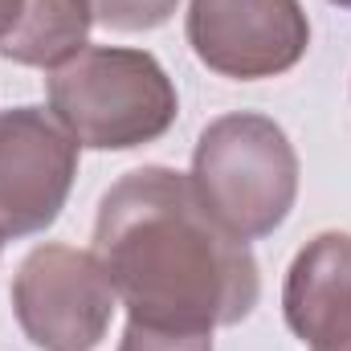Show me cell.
I'll list each match as a JSON object with an SVG mask.
<instances>
[{
    "instance_id": "obj_1",
    "label": "cell",
    "mask_w": 351,
    "mask_h": 351,
    "mask_svg": "<svg viewBox=\"0 0 351 351\" xmlns=\"http://www.w3.org/2000/svg\"><path fill=\"white\" fill-rule=\"evenodd\" d=\"M94 258L135 323L164 331H217L254 315L262 278L176 168H135L110 184L94 221Z\"/></svg>"
},
{
    "instance_id": "obj_2",
    "label": "cell",
    "mask_w": 351,
    "mask_h": 351,
    "mask_svg": "<svg viewBox=\"0 0 351 351\" xmlns=\"http://www.w3.org/2000/svg\"><path fill=\"white\" fill-rule=\"evenodd\" d=\"M49 114L90 152H131L168 135L180 98L168 70L147 49L86 45L49 70Z\"/></svg>"
},
{
    "instance_id": "obj_3",
    "label": "cell",
    "mask_w": 351,
    "mask_h": 351,
    "mask_svg": "<svg viewBox=\"0 0 351 351\" xmlns=\"http://www.w3.org/2000/svg\"><path fill=\"white\" fill-rule=\"evenodd\" d=\"M192 188L233 237H269L290 217L298 196L294 143L265 114H221L196 139Z\"/></svg>"
},
{
    "instance_id": "obj_4",
    "label": "cell",
    "mask_w": 351,
    "mask_h": 351,
    "mask_svg": "<svg viewBox=\"0 0 351 351\" xmlns=\"http://www.w3.org/2000/svg\"><path fill=\"white\" fill-rule=\"evenodd\" d=\"M119 294L94 250L37 245L12 278V315L41 351H94L114 319Z\"/></svg>"
},
{
    "instance_id": "obj_5",
    "label": "cell",
    "mask_w": 351,
    "mask_h": 351,
    "mask_svg": "<svg viewBox=\"0 0 351 351\" xmlns=\"http://www.w3.org/2000/svg\"><path fill=\"white\" fill-rule=\"evenodd\" d=\"M188 45L213 74L258 82L306 58L311 21L298 0H188Z\"/></svg>"
},
{
    "instance_id": "obj_6",
    "label": "cell",
    "mask_w": 351,
    "mask_h": 351,
    "mask_svg": "<svg viewBox=\"0 0 351 351\" xmlns=\"http://www.w3.org/2000/svg\"><path fill=\"white\" fill-rule=\"evenodd\" d=\"M78 143L41 106L0 110V241L49 229L74 188Z\"/></svg>"
},
{
    "instance_id": "obj_7",
    "label": "cell",
    "mask_w": 351,
    "mask_h": 351,
    "mask_svg": "<svg viewBox=\"0 0 351 351\" xmlns=\"http://www.w3.org/2000/svg\"><path fill=\"white\" fill-rule=\"evenodd\" d=\"M351 302V233H319L311 237L298 258L290 262L286 274V290H282V311H286V327L311 343L319 335V327L339 315Z\"/></svg>"
},
{
    "instance_id": "obj_8",
    "label": "cell",
    "mask_w": 351,
    "mask_h": 351,
    "mask_svg": "<svg viewBox=\"0 0 351 351\" xmlns=\"http://www.w3.org/2000/svg\"><path fill=\"white\" fill-rule=\"evenodd\" d=\"M90 29H94L90 0H25V12L12 37L0 45V58H12L16 66L58 70L90 45Z\"/></svg>"
},
{
    "instance_id": "obj_9",
    "label": "cell",
    "mask_w": 351,
    "mask_h": 351,
    "mask_svg": "<svg viewBox=\"0 0 351 351\" xmlns=\"http://www.w3.org/2000/svg\"><path fill=\"white\" fill-rule=\"evenodd\" d=\"M90 8H94V25H102V29L147 33L172 16L180 0H90Z\"/></svg>"
},
{
    "instance_id": "obj_10",
    "label": "cell",
    "mask_w": 351,
    "mask_h": 351,
    "mask_svg": "<svg viewBox=\"0 0 351 351\" xmlns=\"http://www.w3.org/2000/svg\"><path fill=\"white\" fill-rule=\"evenodd\" d=\"M119 351H213V335L208 331H164V327L127 319Z\"/></svg>"
},
{
    "instance_id": "obj_11",
    "label": "cell",
    "mask_w": 351,
    "mask_h": 351,
    "mask_svg": "<svg viewBox=\"0 0 351 351\" xmlns=\"http://www.w3.org/2000/svg\"><path fill=\"white\" fill-rule=\"evenodd\" d=\"M306 348L311 351H351V302L319 327V335H315Z\"/></svg>"
},
{
    "instance_id": "obj_12",
    "label": "cell",
    "mask_w": 351,
    "mask_h": 351,
    "mask_svg": "<svg viewBox=\"0 0 351 351\" xmlns=\"http://www.w3.org/2000/svg\"><path fill=\"white\" fill-rule=\"evenodd\" d=\"M21 12H25V0H0V45L12 37V29H16Z\"/></svg>"
},
{
    "instance_id": "obj_13",
    "label": "cell",
    "mask_w": 351,
    "mask_h": 351,
    "mask_svg": "<svg viewBox=\"0 0 351 351\" xmlns=\"http://www.w3.org/2000/svg\"><path fill=\"white\" fill-rule=\"evenodd\" d=\"M331 4H339V8H351V0H331Z\"/></svg>"
}]
</instances>
